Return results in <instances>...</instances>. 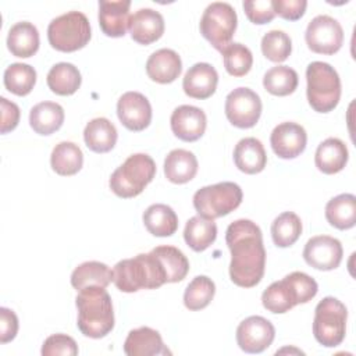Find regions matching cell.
I'll return each mask as SVG.
<instances>
[{
	"mask_svg": "<svg viewBox=\"0 0 356 356\" xmlns=\"http://www.w3.org/2000/svg\"><path fill=\"white\" fill-rule=\"evenodd\" d=\"M225 242L231 252V281L242 288L256 286L266 270V249L260 227L252 220H236L228 225Z\"/></svg>",
	"mask_w": 356,
	"mask_h": 356,
	"instance_id": "6da1fadb",
	"label": "cell"
},
{
	"mask_svg": "<svg viewBox=\"0 0 356 356\" xmlns=\"http://www.w3.org/2000/svg\"><path fill=\"white\" fill-rule=\"evenodd\" d=\"M78 309V330L89 338L99 339L114 328V310L111 296L103 286H88L78 291L75 298Z\"/></svg>",
	"mask_w": 356,
	"mask_h": 356,
	"instance_id": "7a4b0ae2",
	"label": "cell"
},
{
	"mask_svg": "<svg viewBox=\"0 0 356 356\" xmlns=\"http://www.w3.org/2000/svg\"><path fill=\"white\" fill-rule=\"evenodd\" d=\"M113 282L121 292L156 289L167 282V274L153 253H139L132 259L120 260L113 268Z\"/></svg>",
	"mask_w": 356,
	"mask_h": 356,
	"instance_id": "3957f363",
	"label": "cell"
},
{
	"mask_svg": "<svg viewBox=\"0 0 356 356\" xmlns=\"http://www.w3.org/2000/svg\"><path fill=\"white\" fill-rule=\"evenodd\" d=\"M318 291L314 278L302 271H293L282 280L273 282L261 293L264 309L271 313L282 314L293 309L299 303H307Z\"/></svg>",
	"mask_w": 356,
	"mask_h": 356,
	"instance_id": "277c9868",
	"label": "cell"
},
{
	"mask_svg": "<svg viewBox=\"0 0 356 356\" xmlns=\"http://www.w3.org/2000/svg\"><path fill=\"white\" fill-rule=\"evenodd\" d=\"M306 95L310 107L317 113L332 111L341 99V79L328 63L313 61L306 68Z\"/></svg>",
	"mask_w": 356,
	"mask_h": 356,
	"instance_id": "5b68a950",
	"label": "cell"
},
{
	"mask_svg": "<svg viewBox=\"0 0 356 356\" xmlns=\"http://www.w3.org/2000/svg\"><path fill=\"white\" fill-rule=\"evenodd\" d=\"M156 175V163L149 154H131L110 177L108 185L114 195L129 199L140 195Z\"/></svg>",
	"mask_w": 356,
	"mask_h": 356,
	"instance_id": "8992f818",
	"label": "cell"
},
{
	"mask_svg": "<svg viewBox=\"0 0 356 356\" xmlns=\"http://www.w3.org/2000/svg\"><path fill=\"white\" fill-rule=\"evenodd\" d=\"M348 309L334 296L321 299L314 310L313 335L325 348H335L342 343L346 334Z\"/></svg>",
	"mask_w": 356,
	"mask_h": 356,
	"instance_id": "52a82bcc",
	"label": "cell"
},
{
	"mask_svg": "<svg viewBox=\"0 0 356 356\" xmlns=\"http://www.w3.org/2000/svg\"><path fill=\"white\" fill-rule=\"evenodd\" d=\"M90 24L81 11H68L54 19L47 26V39L53 49L64 53L76 51L90 40Z\"/></svg>",
	"mask_w": 356,
	"mask_h": 356,
	"instance_id": "ba28073f",
	"label": "cell"
},
{
	"mask_svg": "<svg viewBox=\"0 0 356 356\" xmlns=\"http://www.w3.org/2000/svg\"><path fill=\"white\" fill-rule=\"evenodd\" d=\"M242 189L235 182H218L200 188L193 195V207L199 216L210 220L224 217L242 203Z\"/></svg>",
	"mask_w": 356,
	"mask_h": 356,
	"instance_id": "9c48e42d",
	"label": "cell"
},
{
	"mask_svg": "<svg viewBox=\"0 0 356 356\" xmlns=\"http://www.w3.org/2000/svg\"><path fill=\"white\" fill-rule=\"evenodd\" d=\"M238 17L228 3L214 1L206 7L200 18V33L218 51H222L236 31Z\"/></svg>",
	"mask_w": 356,
	"mask_h": 356,
	"instance_id": "30bf717a",
	"label": "cell"
},
{
	"mask_svg": "<svg viewBox=\"0 0 356 356\" xmlns=\"http://www.w3.org/2000/svg\"><path fill=\"white\" fill-rule=\"evenodd\" d=\"M305 39L312 51L331 56L342 47L343 29L335 18L330 15H317L309 22Z\"/></svg>",
	"mask_w": 356,
	"mask_h": 356,
	"instance_id": "8fae6325",
	"label": "cell"
},
{
	"mask_svg": "<svg viewBox=\"0 0 356 356\" xmlns=\"http://www.w3.org/2000/svg\"><path fill=\"white\" fill-rule=\"evenodd\" d=\"M260 96L249 88H236L225 99V115L236 128H252L261 115Z\"/></svg>",
	"mask_w": 356,
	"mask_h": 356,
	"instance_id": "7c38bea8",
	"label": "cell"
},
{
	"mask_svg": "<svg viewBox=\"0 0 356 356\" xmlns=\"http://www.w3.org/2000/svg\"><path fill=\"white\" fill-rule=\"evenodd\" d=\"M275 328L261 316H250L236 328V343L246 353H261L274 341Z\"/></svg>",
	"mask_w": 356,
	"mask_h": 356,
	"instance_id": "4fadbf2b",
	"label": "cell"
},
{
	"mask_svg": "<svg viewBox=\"0 0 356 356\" xmlns=\"http://www.w3.org/2000/svg\"><path fill=\"white\" fill-rule=\"evenodd\" d=\"M343 256V249L337 238L317 235L310 238L303 249L305 261L316 270L330 271L337 268Z\"/></svg>",
	"mask_w": 356,
	"mask_h": 356,
	"instance_id": "5bb4252c",
	"label": "cell"
},
{
	"mask_svg": "<svg viewBox=\"0 0 356 356\" xmlns=\"http://www.w3.org/2000/svg\"><path fill=\"white\" fill-rule=\"evenodd\" d=\"M117 115L127 129L139 132L152 121V106L145 95L127 92L117 102Z\"/></svg>",
	"mask_w": 356,
	"mask_h": 356,
	"instance_id": "9a60e30c",
	"label": "cell"
},
{
	"mask_svg": "<svg viewBox=\"0 0 356 356\" xmlns=\"http://www.w3.org/2000/svg\"><path fill=\"white\" fill-rule=\"evenodd\" d=\"M306 143L307 134L305 128L296 122H281L270 135L273 152L285 160L295 159L302 154L306 149Z\"/></svg>",
	"mask_w": 356,
	"mask_h": 356,
	"instance_id": "2e32d148",
	"label": "cell"
},
{
	"mask_svg": "<svg viewBox=\"0 0 356 356\" xmlns=\"http://www.w3.org/2000/svg\"><path fill=\"white\" fill-rule=\"evenodd\" d=\"M172 134L184 142H195L200 139L206 131L207 118L202 108L182 104L178 106L170 118Z\"/></svg>",
	"mask_w": 356,
	"mask_h": 356,
	"instance_id": "e0dca14e",
	"label": "cell"
},
{
	"mask_svg": "<svg viewBox=\"0 0 356 356\" xmlns=\"http://www.w3.org/2000/svg\"><path fill=\"white\" fill-rule=\"evenodd\" d=\"M218 83V74L209 63H196L185 74L182 89L186 96L204 100L214 95Z\"/></svg>",
	"mask_w": 356,
	"mask_h": 356,
	"instance_id": "ac0fdd59",
	"label": "cell"
},
{
	"mask_svg": "<svg viewBox=\"0 0 356 356\" xmlns=\"http://www.w3.org/2000/svg\"><path fill=\"white\" fill-rule=\"evenodd\" d=\"M129 0H100L99 1V25L102 32L108 38H121L129 26Z\"/></svg>",
	"mask_w": 356,
	"mask_h": 356,
	"instance_id": "d6986e66",
	"label": "cell"
},
{
	"mask_svg": "<svg viewBox=\"0 0 356 356\" xmlns=\"http://www.w3.org/2000/svg\"><path fill=\"white\" fill-rule=\"evenodd\" d=\"M131 38L139 44H150L164 33V18L153 8H140L129 19Z\"/></svg>",
	"mask_w": 356,
	"mask_h": 356,
	"instance_id": "ffe728a7",
	"label": "cell"
},
{
	"mask_svg": "<svg viewBox=\"0 0 356 356\" xmlns=\"http://www.w3.org/2000/svg\"><path fill=\"white\" fill-rule=\"evenodd\" d=\"M124 353L128 356H156L167 355L170 352L164 346L159 331L150 327H139L131 330L127 335Z\"/></svg>",
	"mask_w": 356,
	"mask_h": 356,
	"instance_id": "44dd1931",
	"label": "cell"
},
{
	"mask_svg": "<svg viewBox=\"0 0 356 356\" xmlns=\"http://www.w3.org/2000/svg\"><path fill=\"white\" fill-rule=\"evenodd\" d=\"M181 57L171 49H160L152 53L146 61V74L157 83L174 82L181 75Z\"/></svg>",
	"mask_w": 356,
	"mask_h": 356,
	"instance_id": "7402d4cb",
	"label": "cell"
},
{
	"mask_svg": "<svg viewBox=\"0 0 356 356\" xmlns=\"http://www.w3.org/2000/svg\"><path fill=\"white\" fill-rule=\"evenodd\" d=\"M349 152L346 145L338 138H327L316 150L314 164L323 174L331 175L342 171L348 163Z\"/></svg>",
	"mask_w": 356,
	"mask_h": 356,
	"instance_id": "603a6c76",
	"label": "cell"
},
{
	"mask_svg": "<svg viewBox=\"0 0 356 356\" xmlns=\"http://www.w3.org/2000/svg\"><path fill=\"white\" fill-rule=\"evenodd\" d=\"M234 163L245 174H259L267 164V154L263 143L256 138L241 139L234 149Z\"/></svg>",
	"mask_w": 356,
	"mask_h": 356,
	"instance_id": "cb8c5ba5",
	"label": "cell"
},
{
	"mask_svg": "<svg viewBox=\"0 0 356 356\" xmlns=\"http://www.w3.org/2000/svg\"><path fill=\"white\" fill-rule=\"evenodd\" d=\"M118 134L114 124L104 117L90 120L83 129L85 145L95 153L110 152L115 146Z\"/></svg>",
	"mask_w": 356,
	"mask_h": 356,
	"instance_id": "d4e9b609",
	"label": "cell"
},
{
	"mask_svg": "<svg viewBox=\"0 0 356 356\" xmlns=\"http://www.w3.org/2000/svg\"><path fill=\"white\" fill-rule=\"evenodd\" d=\"M197 172L196 156L185 149L171 150L164 160V175L172 184H186Z\"/></svg>",
	"mask_w": 356,
	"mask_h": 356,
	"instance_id": "484cf974",
	"label": "cell"
},
{
	"mask_svg": "<svg viewBox=\"0 0 356 356\" xmlns=\"http://www.w3.org/2000/svg\"><path fill=\"white\" fill-rule=\"evenodd\" d=\"M7 47L13 56L28 58L39 50V32L38 28L28 22L14 24L7 35Z\"/></svg>",
	"mask_w": 356,
	"mask_h": 356,
	"instance_id": "4316f807",
	"label": "cell"
},
{
	"mask_svg": "<svg viewBox=\"0 0 356 356\" xmlns=\"http://www.w3.org/2000/svg\"><path fill=\"white\" fill-rule=\"evenodd\" d=\"M64 117V108L58 103L42 102L31 108L29 124L36 134L51 135L61 128Z\"/></svg>",
	"mask_w": 356,
	"mask_h": 356,
	"instance_id": "83f0119b",
	"label": "cell"
},
{
	"mask_svg": "<svg viewBox=\"0 0 356 356\" xmlns=\"http://www.w3.org/2000/svg\"><path fill=\"white\" fill-rule=\"evenodd\" d=\"M217 238V225L214 220L203 216L191 217L184 229V239L186 245L195 252H203L214 243Z\"/></svg>",
	"mask_w": 356,
	"mask_h": 356,
	"instance_id": "f1b7e54d",
	"label": "cell"
},
{
	"mask_svg": "<svg viewBox=\"0 0 356 356\" xmlns=\"http://www.w3.org/2000/svg\"><path fill=\"white\" fill-rule=\"evenodd\" d=\"M142 218L146 229L154 236H171L178 228V216L164 203L149 206Z\"/></svg>",
	"mask_w": 356,
	"mask_h": 356,
	"instance_id": "f546056e",
	"label": "cell"
},
{
	"mask_svg": "<svg viewBox=\"0 0 356 356\" xmlns=\"http://www.w3.org/2000/svg\"><path fill=\"white\" fill-rule=\"evenodd\" d=\"M325 218L337 229H349L356 224V197L352 193H341L325 204Z\"/></svg>",
	"mask_w": 356,
	"mask_h": 356,
	"instance_id": "4dcf8cb0",
	"label": "cell"
},
{
	"mask_svg": "<svg viewBox=\"0 0 356 356\" xmlns=\"http://www.w3.org/2000/svg\"><path fill=\"white\" fill-rule=\"evenodd\" d=\"M46 81L53 93L60 96H71L79 89L82 78L79 70L74 64L58 63L50 68Z\"/></svg>",
	"mask_w": 356,
	"mask_h": 356,
	"instance_id": "1f68e13d",
	"label": "cell"
},
{
	"mask_svg": "<svg viewBox=\"0 0 356 356\" xmlns=\"http://www.w3.org/2000/svg\"><path fill=\"white\" fill-rule=\"evenodd\" d=\"M113 281V270L100 261H85L79 264L71 274V285L81 291L88 286H103L106 288Z\"/></svg>",
	"mask_w": 356,
	"mask_h": 356,
	"instance_id": "d6a6232c",
	"label": "cell"
},
{
	"mask_svg": "<svg viewBox=\"0 0 356 356\" xmlns=\"http://www.w3.org/2000/svg\"><path fill=\"white\" fill-rule=\"evenodd\" d=\"M83 164V153L74 142H60L50 156V165L54 172L63 177L76 174Z\"/></svg>",
	"mask_w": 356,
	"mask_h": 356,
	"instance_id": "836d02e7",
	"label": "cell"
},
{
	"mask_svg": "<svg viewBox=\"0 0 356 356\" xmlns=\"http://www.w3.org/2000/svg\"><path fill=\"white\" fill-rule=\"evenodd\" d=\"M302 234V221L293 211H284L271 224V238L278 248L292 246Z\"/></svg>",
	"mask_w": 356,
	"mask_h": 356,
	"instance_id": "e575fe53",
	"label": "cell"
},
{
	"mask_svg": "<svg viewBox=\"0 0 356 356\" xmlns=\"http://www.w3.org/2000/svg\"><path fill=\"white\" fill-rule=\"evenodd\" d=\"M160 260L167 274V282L182 281L189 271V260L186 256L175 246L163 245L152 250Z\"/></svg>",
	"mask_w": 356,
	"mask_h": 356,
	"instance_id": "d590c367",
	"label": "cell"
},
{
	"mask_svg": "<svg viewBox=\"0 0 356 356\" xmlns=\"http://www.w3.org/2000/svg\"><path fill=\"white\" fill-rule=\"evenodd\" d=\"M3 81L8 92L17 96H26L36 83V71L28 64L14 63L6 68Z\"/></svg>",
	"mask_w": 356,
	"mask_h": 356,
	"instance_id": "8d00e7d4",
	"label": "cell"
},
{
	"mask_svg": "<svg viewBox=\"0 0 356 356\" xmlns=\"http://www.w3.org/2000/svg\"><path fill=\"white\" fill-rule=\"evenodd\" d=\"M298 74L288 65H277L270 68L263 76L264 89L274 96H288L298 88Z\"/></svg>",
	"mask_w": 356,
	"mask_h": 356,
	"instance_id": "74e56055",
	"label": "cell"
},
{
	"mask_svg": "<svg viewBox=\"0 0 356 356\" xmlns=\"http://www.w3.org/2000/svg\"><path fill=\"white\" fill-rule=\"evenodd\" d=\"M216 293V285L206 275L195 277L184 292V305L186 309L196 312L207 307Z\"/></svg>",
	"mask_w": 356,
	"mask_h": 356,
	"instance_id": "f35d334b",
	"label": "cell"
},
{
	"mask_svg": "<svg viewBox=\"0 0 356 356\" xmlns=\"http://www.w3.org/2000/svg\"><path fill=\"white\" fill-rule=\"evenodd\" d=\"M222 61L227 72L232 76L246 75L253 65V56L249 47L242 43H229L222 51Z\"/></svg>",
	"mask_w": 356,
	"mask_h": 356,
	"instance_id": "ab89813d",
	"label": "cell"
},
{
	"mask_svg": "<svg viewBox=\"0 0 356 356\" xmlns=\"http://www.w3.org/2000/svg\"><path fill=\"white\" fill-rule=\"evenodd\" d=\"M261 53L263 56L273 63L285 61L292 51V40L284 32L273 29L261 38Z\"/></svg>",
	"mask_w": 356,
	"mask_h": 356,
	"instance_id": "60d3db41",
	"label": "cell"
},
{
	"mask_svg": "<svg viewBox=\"0 0 356 356\" xmlns=\"http://www.w3.org/2000/svg\"><path fill=\"white\" fill-rule=\"evenodd\" d=\"M43 356H75L78 355V345L74 338L65 334H53L47 337L42 345Z\"/></svg>",
	"mask_w": 356,
	"mask_h": 356,
	"instance_id": "b9f144b4",
	"label": "cell"
},
{
	"mask_svg": "<svg viewBox=\"0 0 356 356\" xmlns=\"http://www.w3.org/2000/svg\"><path fill=\"white\" fill-rule=\"evenodd\" d=\"M242 6L249 21L256 25L268 24L275 17L271 0H248Z\"/></svg>",
	"mask_w": 356,
	"mask_h": 356,
	"instance_id": "7bdbcfd3",
	"label": "cell"
},
{
	"mask_svg": "<svg viewBox=\"0 0 356 356\" xmlns=\"http://www.w3.org/2000/svg\"><path fill=\"white\" fill-rule=\"evenodd\" d=\"M273 10L275 15L288 21H298L303 17L307 1L306 0H273Z\"/></svg>",
	"mask_w": 356,
	"mask_h": 356,
	"instance_id": "ee69618b",
	"label": "cell"
},
{
	"mask_svg": "<svg viewBox=\"0 0 356 356\" xmlns=\"http://www.w3.org/2000/svg\"><path fill=\"white\" fill-rule=\"evenodd\" d=\"M18 332V317L7 309L0 307V343H7L15 338Z\"/></svg>",
	"mask_w": 356,
	"mask_h": 356,
	"instance_id": "f6af8a7d",
	"label": "cell"
},
{
	"mask_svg": "<svg viewBox=\"0 0 356 356\" xmlns=\"http://www.w3.org/2000/svg\"><path fill=\"white\" fill-rule=\"evenodd\" d=\"M1 104V134H7L17 128L19 122V107L6 97H0Z\"/></svg>",
	"mask_w": 356,
	"mask_h": 356,
	"instance_id": "bcb514c9",
	"label": "cell"
}]
</instances>
